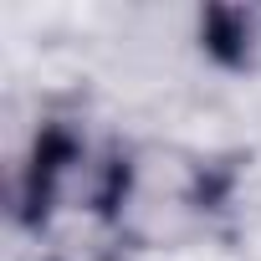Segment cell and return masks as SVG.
I'll return each instance as SVG.
<instances>
[{
	"label": "cell",
	"mask_w": 261,
	"mask_h": 261,
	"mask_svg": "<svg viewBox=\"0 0 261 261\" xmlns=\"http://www.w3.org/2000/svg\"><path fill=\"white\" fill-rule=\"evenodd\" d=\"M200 36L220 67H256L261 62V6H215L205 11Z\"/></svg>",
	"instance_id": "6da1fadb"
}]
</instances>
